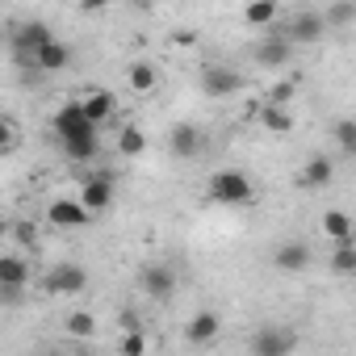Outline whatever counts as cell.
Returning a JSON list of instances; mask_svg holds the SVG:
<instances>
[{"mask_svg": "<svg viewBox=\"0 0 356 356\" xmlns=\"http://www.w3.org/2000/svg\"><path fill=\"white\" fill-rule=\"evenodd\" d=\"M67 63H72V47H63L59 38H55L51 47H42V51L34 55V67H38V72H63Z\"/></svg>", "mask_w": 356, "mask_h": 356, "instance_id": "19", "label": "cell"}, {"mask_svg": "<svg viewBox=\"0 0 356 356\" xmlns=\"http://www.w3.org/2000/svg\"><path fill=\"white\" fill-rule=\"evenodd\" d=\"M218 331H222V318H218L214 310H197V314L189 318V327H185V339H189L193 348H206V343L218 339Z\"/></svg>", "mask_w": 356, "mask_h": 356, "instance_id": "14", "label": "cell"}, {"mask_svg": "<svg viewBox=\"0 0 356 356\" xmlns=\"http://www.w3.org/2000/svg\"><path fill=\"white\" fill-rule=\"evenodd\" d=\"M59 147H63V155H67L72 163H88V159H97V151H101V134L72 138V143H59Z\"/></svg>", "mask_w": 356, "mask_h": 356, "instance_id": "20", "label": "cell"}, {"mask_svg": "<svg viewBox=\"0 0 356 356\" xmlns=\"http://www.w3.org/2000/svg\"><path fill=\"white\" fill-rule=\"evenodd\" d=\"M63 331H67V335H76V339H88V335H97V318H92L88 310H76V314H67Z\"/></svg>", "mask_w": 356, "mask_h": 356, "instance_id": "24", "label": "cell"}, {"mask_svg": "<svg viewBox=\"0 0 356 356\" xmlns=\"http://www.w3.org/2000/svg\"><path fill=\"white\" fill-rule=\"evenodd\" d=\"M331 181H335V163H331L327 155H310V163H306L302 176H298L302 189H327Z\"/></svg>", "mask_w": 356, "mask_h": 356, "instance_id": "16", "label": "cell"}, {"mask_svg": "<svg viewBox=\"0 0 356 356\" xmlns=\"http://www.w3.org/2000/svg\"><path fill=\"white\" fill-rule=\"evenodd\" d=\"M17 239H22V243H34V227H30V222H17Z\"/></svg>", "mask_w": 356, "mask_h": 356, "instance_id": "32", "label": "cell"}, {"mask_svg": "<svg viewBox=\"0 0 356 356\" xmlns=\"http://www.w3.org/2000/svg\"><path fill=\"white\" fill-rule=\"evenodd\" d=\"M138 285H143L147 298L168 302V298L176 293V268H168V264H143V268H138Z\"/></svg>", "mask_w": 356, "mask_h": 356, "instance_id": "6", "label": "cell"}, {"mask_svg": "<svg viewBox=\"0 0 356 356\" xmlns=\"http://www.w3.org/2000/svg\"><path fill=\"white\" fill-rule=\"evenodd\" d=\"M197 84H202V92H206L210 101H222V97H235V92L243 88V76H239L235 67H222V63H206Z\"/></svg>", "mask_w": 356, "mask_h": 356, "instance_id": "5", "label": "cell"}, {"mask_svg": "<svg viewBox=\"0 0 356 356\" xmlns=\"http://www.w3.org/2000/svg\"><path fill=\"white\" fill-rule=\"evenodd\" d=\"M243 22L248 26H273L277 22V5H273V0H256V5L243 9Z\"/></svg>", "mask_w": 356, "mask_h": 356, "instance_id": "27", "label": "cell"}, {"mask_svg": "<svg viewBox=\"0 0 356 356\" xmlns=\"http://www.w3.org/2000/svg\"><path fill=\"white\" fill-rule=\"evenodd\" d=\"M285 34H289V42H293V47H298V42H318V38L327 34V17H323V13H314V9H302V13L289 22V30H285Z\"/></svg>", "mask_w": 356, "mask_h": 356, "instance_id": "12", "label": "cell"}, {"mask_svg": "<svg viewBox=\"0 0 356 356\" xmlns=\"http://www.w3.org/2000/svg\"><path fill=\"white\" fill-rule=\"evenodd\" d=\"M289 55H293V42H289V34H285V30L268 34V38L256 47V63H260V67H285V63H289Z\"/></svg>", "mask_w": 356, "mask_h": 356, "instance_id": "13", "label": "cell"}, {"mask_svg": "<svg viewBox=\"0 0 356 356\" xmlns=\"http://www.w3.org/2000/svg\"><path fill=\"white\" fill-rule=\"evenodd\" d=\"M130 331H143V323H138V314L126 306V310H122V335H130Z\"/></svg>", "mask_w": 356, "mask_h": 356, "instance_id": "31", "label": "cell"}, {"mask_svg": "<svg viewBox=\"0 0 356 356\" xmlns=\"http://www.w3.org/2000/svg\"><path fill=\"white\" fill-rule=\"evenodd\" d=\"M126 80H130V88H134V92H151V88H155V67L138 59V63H130Z\"/></svg>", "mask_w": 356, "mask_h": 356, "instance_id": "23", "label": "cell"}, {"mask_svg": "<svg viewBox=\"0 0 356 356\" xmlns=\"http://www.w3.org/2000/svg\"><path fill=\"white\" fill-rule=\"evenodd\" d=\"M51 126H55L59 143H72V138H88V134H101V130L88 122V113H84V105H80V101H67V105H59Z\"/></svg>", "mask_w": 356, "mask_h": 356, "instance_id": "4", "label": "cell"}, {"mask_svg": "<svg viewBox=\"0 0 356 356\" xmlns=\"http://www.w3.org/2000/svg\"><path fill=\"white\" fill-rule=\"evenodd\" d=\"M122 356H147V335L143 331L122 335Z\"/></svg>", "mask_w": 356, "mask_h": 356, "instance_id": "30", "label": "cell"}, {"mask_svg": "<svg viewBox=\"0 0 356 356\" xmlns=\"http://www.w3.org/2000/svg\"><path fill=\"white\" fill-rule=\"evenodd\" d=\"M331 273H335V277H356V243L331 252Z\"/></svg>", "mask_w": 356, "mask_h": 356, "instance_id": "25", "label": "cell"}, {"mask_svg": "<svg viewBox=\"0 0 356 356\" xmlns=\"http://www.w3.org/2000/svg\"><path fill=\"white\" fill-rule=\"evenodd\" d=\"M248 348H252V356H293L298 331L293 327H281V323H264V327L252 331Z\"/></svg>", "mask_w": 356, "mask_h": 356, "instance_id": "2", "label": "cell"}, {"mask_svg": "<svg viewBox=\"0 0 356 356\" xmlns=\"http://www.w3.org/2000/svg\"><path fill=\"white\" fill-rule=\"evenodd\" d=\"M84 289H88V268L84 264H55L42 277V293H55V298H76Z\"/></svg>", "mask_w": 356, "mask_h": 356, "instance_id": "3", "label": "cell"}, {"mask_svg": "<svg viewBox=\"0 0 356 356\" xmlns=\"http://www.w3.org/2000/svg\"><path fill=\"white\" fill-rule=\"evenodd\" d=\"M323 235H327L335 248H348V243H356V222H352L343 210H327V214H323Z\"/></svg>", "mask_w": 356, "mask_h": 356, "instance_id": "15", "label": "cell"}, {"mask_svg": "<svg viewBox=\"0 0 356 356\" xmlns=\"http://www.w3.org/2000/svg\"><path fill=\"white\" fill-rule=\"evenodd\" d=\"M47 218H51V227H59V231H80V227H88L92 214L80 206V197H76V202L63 197V202H51V206H47Z\"/></svg>", "mask_w": 356, "mask_h": 356, "instance_id": "11", "label": "cell"}, {"mask_svg": "<svg viewBox=\"0 0 356 356\" xmlns=\"http://www.w3.org/2000/svg\"><path fill=\"white\" fill-rule=\"evenodd\" d=\"M310 260H314V252H310L302 239H289V243H281V248L273 252V268H277V273H285V277L306 273V268H310Z\"/></svg>", "mask_w": 356, "mask_h": 356, "instance_id": "9", "label": "cell"}, {"mask_svg": "<svg viewBox=\"0 0 356 356\" xmlns=\"http://www.w3.org/2000/svg\"><path fill=\"white\" fill-rule=\"evenodd\" d=\"M202 147H206V138H202V130L189 126V122H176V126L168 130V151H172L176 159H193V155H202Z\"/></svg>", "mask_w": 356, "mask_h": 356, "instance_id": "10", "label": "cell"}, {"mask_svg": "<svg viewBox=\"0 0 356 356\" xmlns=\"http://www.w3.org/2000/svg\"><path fill=\"white\" fill-rule=\"evenodd\" d=\"M30 281V264L22 256H0V289H22Z\"/></svg>", "mask_w": 356, "mask_h": 356, "instance_id": "18", "label": "cell"}, {"mask_svg": "<svg viewBox=\"0 0 356 356\" xmlns=\"http://www.w3.org/2000/svg\"><path fill=\"white\" fill-rule=\"evenodd\" d=\"M80 105H84V113H88V122H92L97 130H101V126H105V122L113 118V109H118V101H113V92H105V88H101V92H88V97H84Z\"/></svg>", "mask_w": 356, "mask_h": 356, "instance_id": "17", "label": "cell"}, {"mask_svg": "<svg viewBox=\"0 0 356 356\" xmlns=\"http://www.w3.org/2000/svg\"><path fill=\"white\" fill-rule=\"evenodd\" d=\"M51 42H55V34H51V26H47V22H26V26H17V34H13L17 55H22V59H30V63H34V55H38L42 47H51Z\"/></svg>", "mask_w": 356, "mask_h": 356, "instance_id": "8", "label": "cell"}, {"mask_svg": "<svg viewBox=\"0 0 356 356\" xmlns=\"http://www.w3.org/2000/svg\"><path fill=\"white\" fill-rule=\"evenodd\" d=\"M293 92H298V80H281V84H273V88H268L264 105H281V109H285V105L293 101Z\"/></svg>", "mask_w": 356, "mask_h": 356, "instance_id": "28", "label": "cell"}, {"mask_svg": "<svg viewBox=\"0 0 356 356\" xmlns=\"http://www.w3.org/2000/svg\"><path fill=\"white\" fill-rule=\"evenodd\" d=\"M323 17H327V26H348V22H356V5H331Z\"/></svg>", "mask_w": 356, "mask_h": 356, "instance_id": "29", "label": "cell"}, {"mask_svg": "<svg viewBox=\"0 0 356 356\" xmlns=\"http://www.w3.org/2000/svg\"><path fill=\"white\" fill-rule=\"evenodd\" d=\"M109 202H113V176H109V172H97V176H88V181L80 185V206H84L88 214L109 210Z\"/></svg>", "mask_w": 356, "mask_h": 356, "instance_id": "7", "label": "cell"}, {"mask_svg": "<svg viewBox=\"0 0 356 356\" xmlns=\"http://www.w3.org/2000/svg\"><path fill=\"white\" fill-rule=\"evenodd\" d=\"M260 122H264L268 134H289V130H293V118H289V109H281V105H260Z\"/></svg>", "mask_w": 356, "mask_h": 356, "instance_id": "21", "label": "cell"}, {"mask_svg": "<svg viewBox=\"0 0 356 356\" xmlns=\"http://www.w3.org/2000/svg\"><path fill=\"white\" fill-rule=\"evenodd\" d=\"M206 193H210L214 206H252V202H256V189H252V181H248L239 168H218V172H210Z\"/></svg>", "mask_w": 356, "mask_h": 356, "instance_id": "1", "label": "cell"}, {"mask_svg": "<svg viewBox=\"0 0 356 356\" xmlns=\"http://www.w3.org/2000/svg\"><path fill=\"white\" fill-rule=\"evenodd\" d=\"M331 134H335V143H339L343 155H356V118H339L331 126Z\"/></svg>", "mask_w": 356, "mask_h": 356, "instance_id": "26", "label": "cell"}, {"mask_svg": "<svg viewBox=\"0 0 356 356\" xmlns=\"http://www.w3.org/2000/svg\"><path fill=\"white\" fill-rule=\"evenodd\" d=\"M118 151H122L126 159L143 155V151H147V134H143L138 126H122V134H118Z\"/></svg>", "mask_w": 356, "mask_h": 356, "instance_id": "22", "label": "cell"}]
</instances>
